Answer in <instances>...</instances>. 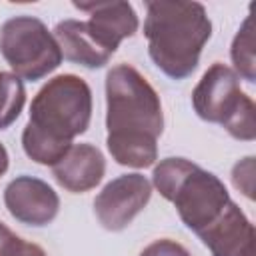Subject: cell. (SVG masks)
Masks as SVG:
<instances>
[{
  "label": "cell",
  "mask_w": 256,
  "mask_h": 256,
  "mask_svg": "<svg viewBox=\"0 0 256 256\" xmlns=\"http://www.w3.org/2000/svg\"><path fill=\"white\" fill-rule=\"evenodd\" d=\"M156 190L170 200L192 232L210 226L230 202L224 182L186 158H166L152 174Z\"/></svg>",
  "instance_id": "4"
},
{
  "label": "cell",
  "mask_w": 256,
  "mask_h": 256,
  "mask_svg": "<svg viewBox=\"0 0 256 256\" xmlns=\"http://www.w3.org/2000/svg\"><path fill=\"white\" fill-rule=\"evenodd\" d=\"M248 256H254V252H252V254H248Z\"/></svg>",
  "instance_id": "20"
},
{
  "label": "cell",
  "mask_w": 256,
  "mask_h": 256,
  "mask_svg": "<svg viewBox=\"0 0 256 256\" xmlns=\"http://www.w3.org/2000/svg\"><path fill=\"white\" fill-rule=\"evenodd\" d=\"M92 120V90L80 76L52 78L34 96L30 122L22 132V148L30 160L44 166L58 164L84 134Z\"/></svg>",
  "instance_id": "2"
},
{
  "label": "cell",
  "mask_w": 256,
  "mask_h": 256,
  "mask_svg": "<svg viewBox=\"0 0 256 256\" xmlns=\"http://www.w3.org/2000/svg\"><path fill=\"white\" fill-rule=\"evenodd\" d=\"M6 170H8V152H6V148L0 144V176H4Z\"/></svg>",
  "instance_id": "19"
},
{
  "label": "cell",
  "mask_w": 256,
  "mask_h": 256,
  "mask_svg": "<svg viewBox=\"0 0 256 256\" xmlns=\"http://www.w3.org/2000/svg\"><path fill=\"white\" fill-rule=\"evenodd\" d=\"M4 204L12 218L28 226L50 224L60 210V198L44 180L18 176L4 190Z\"/></svg>",
  "instance_id": "8"
},
{
  "label": "cell",
  "mask_w": 256,
  "mask_h": 256,
  "mask_svg": "<svg viewBox=\"0 0 256 256\" xmlns=\"http://www.w3.org/2000/svg\"><path fill=\"white\" fill-rule=\"evenodd\" d=\"M198 236L212 256H248L254 252V226L232 200Z\"/></svg>",
  "instance_id": "10"
},
{
  "label": "cell",
  "mask_w": 256,
  "mask_h": 256,
  "mask_svg": "<svg viewBox=\"0 0 256 256\" xmlns=\"http://www.w3.org/2000/svg\"><path fill=\"white\" fill-rule=\"evenodd\" d=\"M54 38L62 50V58H66L68 62H74L86 68H102L112 58L94 42V38L88 34L86 24L82 20L60 22L54 28Z\"/></svg>",
  "instance_id": "12"
},
{
  "label": "cell",
  "mask_w": 256,
  "mask_h": 256,
  "mask_svg": "<svg viewBox=\"0 0 256 256\" xmlns=\"http://www.w3.org/2000/svg\"><path fill=\"white\" fill-rule=\"evenodd\" d=\"M232 182L238 190H242L248 198L254 194V158H246L244 162H238L232 170Z\"/></svg>",
  "instance_id": "15"
},
{
  "label": "cell",
  "mask_w": 256,
  "mask_h": 256,
  "mask_svg": "<svg viewBox=\"0 0 256 256\" xmlns=\"http://www.w3.org/2000/svg\"><path fill=\"white\" fill-rule=\"evenodd\" d=\"M196 114L212 124H222L236 140H254V102L240 90L238 74L226 64H212L192 92Z\"/></svg>",
  "instance_id": "5"
},
{
  "label": "cell",
  "mask_w": 256,
  "mask_h": 256,
  "mask_svg": "<svg viewBox=\"0 0 256 256\" xmlns=\"http://www.w3.org/2000/svg\"><path fill=\"white\" fill-rule=\"evenodd\" d=\"M140 256H190V252L174 240H156L146 246Z\"/></svg>",
  "instance_id": "17"
},
{
  "label": "cell",
  "mask_w": 256,
  "mask_h": 256,
  "mask_svg": "<svg viewBox=\"0 0 256 256\" xmlns=\"http://www.w3.org/2000/svg\"><path fill=\"white\" fill-rule=\"evenodd\" d=\"M108 150L120 166L148 168L158 158L164 130L160 96L130 64L114 66L106 76Z\"/></svg>",
  "instance_id": "1"
},
{
  "label": "cell",
  "mask_w": 256,
  "mask_h": 256,
  "mask_svg": "<svg viewBox=\"0 0 256 256\" xmlns=\"http://www.w3.org/2000/svg\"><path fill=\"white\" fill-rule=\"evenodd\" d=\"M0 52L18 78L36 82L62 64V50L46 24L34 16H16L0 28Z\"/></svg>",
  "instance_id": "6"
},
{
  "label": "cell",
  "mask_w": 256,
  "mask_h": 256,
  "mask_svg": "<svg viewBox=\"0 0 256 256\" xmlns=\"http://www.w3.org/2000/svg\"><path fill=\"white\" fill-rule=\"evenodd\" d=\"M26 104L22 80L12 72H0V130L12 126Z\"/></svg>",
  "instance_id": "13"
},
{
  "label": "cell",
  "mask_w": 256,
  "mask_h": 256,
  "mask_svg": "<svg viewBox=\"0 0 256 256\" xmlns=\"http://www.w3.org/2000/svg\"><path fill=\"white\" fill-rule=\"evenodd\" d=\"M152 184L142 174H124L108 182L94 200L98 222L110 230H124L150 202Z\"/></svg>",
  "instance_id": "7"
},
{
  "label": "cell",
  "mask_w": 256,
  "mask_h": 256,
  "mask_svg": "<svg viewBox=\"0 0 256 256\" xmlns=\"http://www.w3.org/2000/svg\"><path fill=\"white\" fill-rule=\"evenodd\" d=\"M232 62L236 72L246 80V82H254L256 80V72H254V32H252V18L248 16L244 20V24L240 26V32L236 34L234 42H232Z\"/></svg>",
  "instance_id": "14"
},
{
  "label": "cell",
  "mask_w": 256,
  "mask_h": 256,
  "mask_svg": "<svg viewBox=\"0 0 256 256\" xmlns=\"http://www.w3.org/2000/svg\"><path fill=\"white\" fill-rule=\"evenodd\" d=\"M22 256H46V252L38 244H28L26 242V248H24V254Z\"/></svg>",
  "instance_id": "18"
},
{
  "label": "cell",
  "mask_w": 256,
  "mask_h": 256,
  "mask_svg": "<svg viewBox=\"0 0 256 256\" xmlns=\"http://www.w3.org/2000/svg\"><path fill=\"white\" fill-rule=\"evenodd\" d=\"M56 182L74 194L96 188L106 174V160L92 144H74L66 156L52 166Z\"/></svg>",
  "instance_id": "11"
},
{
  "label": "cell",
  "mask_w": 256,
  "mask_h": 256,
  "mask_svg": "<svg viewBox=\"0 0 256 256\" xmlns=\"http://www.w3.org/2000/svg\"><path fill=\"white\" fill-rule=\"evenodd\" d=\"M26 242L16 236L4 222H0V256H22Z\"/></svg>",
  "instance_id": "16"
},
{
  "label": "cell",
  "mask_w": 256,
  "mask_h": 256,
  "mask_svg": "<svg viewBox=\"0 0 256 256\" xmlns=\"http://www.w3.org/2000/svg\"><path fill=\"white\" fill-rule=\"evenodd\" d=\"M144 36L152 62L172 80L188 78L212 36V22L200 2H146Z\"/></svg>",
  "instance_id": "3"
},
{
  "label": "cell",
  "mask_w": 256,
  "mask_h": 256,
  "mask_svg": "<svg viewBox=\"0 0 256 256\" xmlns=\"http://www.w3.org/2000/svg\"><path fill=\"white\" fill-rule=\"evenodd\" d=\"M74 6L78 10L90 12V20L84 22L86 30L110 56L118 50L122 40L134 36L138 30V16L128 2H74Z\"/></svg>",
  "instance_id": "9"
}]
</instances>
